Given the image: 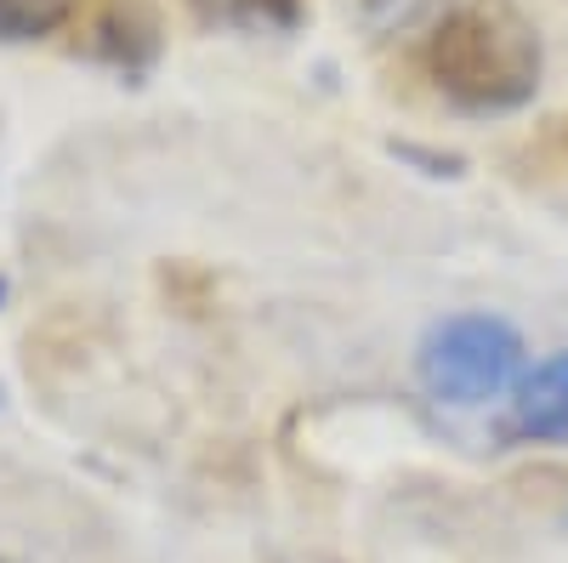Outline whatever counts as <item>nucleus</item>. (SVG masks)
I'll return each instance as SVG.
<instances>
[{
	"label": "nucleus",
	"instance_id": "1",
	"mask_svg": "<svg viewBox=\"0 0 568 563\" xmlns=\"http://www.w3.org/2000/svg\"><path fill=\"white\" fill-rule=\"evenodd\" d=\"M426 69L449 103L471 114H511L535 98L546 52L511 0H466L433 29Z\"/></svg>",
	"mask_w": 568,
	"mask_h": 563
},
{
	"label": "nucleus",
	"instance_id": "2",
	"mask_svg": "<svg viewBox=\"0 0 568 563\" xmlns=\"http://www.w3.org/2000/svg\"><path fill=\"white\" fill-rule=\"evenodd\" d=\"M415 375L433 399L455 410H484L524 382V336L500 313L438 319L415 348Z\"/></svg>",
	"mask_w": 568,
	"mask_h": 563
},
{
	"label": "nucleus",
	"instance_id": "3",
	"mask_svg": "<svg viewBox=\"0 0 568 563\" xmlns=\"http://www.w3.org/2000/svg\"><path fill=\"white\" fill-rule=\"evenodd\" d=\"M511 433L529 444H568V348L524 370L511 388Z\"/></svg>",
	"mask_w": 568,
	"mask_h": 563
},
{
	"label": "nucleus",
	"instance_id": "4",
	"mask_svg": "<svg viewBox=\"0 0 568 563\" xmlns=\"http://www.w3.org/2000/svg\"><path fill=\"white\" fill-rule=\"evenodd\" d=\"M200 18L245 34H291L302 23V0H200Z\"/></svg>",
	"mask_w": 568,
	"mask_h": 563
},
{
	"label": "nucleus",
	"instance_id": "5",
	"mask_svg": "<svg viewBox=\"0 0 568 563\" xmlns=\"http://www.w3.org/2000/svg\"><path fill=\"white\" fill-rule=\"evenodd\" d=\"M358 18L375 40H398L415 29H438L449 18V0H358Z\"/></svg>",
	"mask_w": 568,
	"mask_h": 563
},
{
	"label": "nucleus",
	"instance_id": "6",
	"mask_svg": "<svg viewBox=\"0 0 568 563\" xmlns=\"http://www.w3.org/2000/svg\"><path fill=\"white\" fill-rule=\"evenodd\" d=\"M80 12V0H0V40H45Z\"/></svg>",
	"mask_w": 568,
	"mask_h": 563
}]
</instances>
